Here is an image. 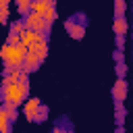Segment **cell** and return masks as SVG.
<instances>
[{
  "mask_svg": "<svg viewBox=\"0 0 133 133\" xmlns=\"http://www.w3.org/2000/svg\"><path fill=\"white\" fill-rule=\"evenodd\" d=\"M48 116H50V108H48L46 104H42V106L37 108V112H35L33 123H35V125H42V123H46V121H48Z\"/></svg>",
  "mask_w": 133,
  "mask_h": 133,
  "instance_id": "cell-15",
  "label": "cell"
},
{
  "mask_svg": "<svg viewBox=\"0 0 133 133\" xmlns=\"http://www.w3.org/2000/svg\"><path fill=\"white\" fill-rule=\"evenodd\" d=\"M114 71H116V79H125L127 77V64L125 62H118L114 66Z\"/></svg>",
  "mask_w": 133,
  "mask_h": 133,
  "instance_id": "cell-20",
  "label": "cell"
},
{
  "mask_svg": "<svg viewBox=\"0 0 133 133\" xmlns=\"http://www.w3.org/2000/svg\"><path fill=\"white\" fill-rule=\"evenodd\" d=\"M25 54H27V48L21 46V44L8 46V44L4 42V46L0 48V58H2L4 69H23Z\"/></svg>",
  "mask_w": 133,
  "mask_h": 133,
  "instance_id": "cell-1",
  "label": "cell"
},
{
  "mask_svg": "<svg viewBox=\"0 0 133 133\" xmlns=\"http://www.w3.org/2000/svg\"><path fill=\"white\" fill-rule=\"evenodd\" d=\"M42 62H44V60H42V58H39L35 52L27 50V54H25V60H23V71L31 75V73H35V71L42 66Z\"/></svg>",
  "mask_w": 133,
  "mask_h": 133,
  "instance_id": "cell-5",
  "label": "cell"
},
{
  "mask_svg": "<svg viewBox=\"0 0 133 133\" xmlns=\"http://www.w3.org/2000/svg\"><path fill=\"white\" fill-rule=\"evenodd\" d=\"M23 23H25V29L27 31H33V33H39V35H48L52 33V25L42 17V15H35V12H29L27 17H23Z\"/></svg>",
  "mask_w": 133,
  "mask_h": 133,
  "instance_id": "cell-2",
  "label": "cell"
},
{
  "mask_svg": "<svg viewBox=\"0 0 133 133\" xmlns=\"http://www.w3.org/2000/svg\"><path fill=\"white\" fill-rule=\"evenodd\" d=\"M50 6H56L54 0H31V12L35 15H44Z\"/></svg>",
  "mask_w": 133,
  "mask_h": 133,
  "instance_id": "cell-8",
  "label": "cell"
},
{
  "mask_svg": "<svg viewBox=\"0 0 133 133\" xmlns=\"http://www.w3.org/2000/svg\"><path fill=\"white\" fill-rule=\"evenodd\" d=\"M112 31H114V35H127V31H129L127 19L125 17H116L114 23H112Z\"/></svg>",
  "mask_w": 133,
  "mask_h": 133,
  "instance_id": "cell-9",
  "label": "cell"
},
{
  "mask_svg": "<svg viewBox=\"0 0 133 133\" xmlns=\"http://www.w3.org/2000/svg\"><path fill=\"white\" fill-rule=\"evenodd\" d=\"M4 23H6V19H4V17H0V25H4Z\"/></svg>",
  "mask_w": 133,
  "mask_h": 133,
  "instance_id": "cell-24",
  "label": "cell"
},
{
  "mask_svg": "<svg viewBox=\"0 0 133 133\" xmlns=\"http://www.w3.org/2000/svg\"><path fill=\"white\" fill-rule=\"evenodd\" d=\"M114 133H125V127H116V131Z\"/></svg>",
  "mask_w": 133,
  "mask_h": 133,
  "instance_id": "cell-23",
  "label": "cell"
},
{
  "mask_svg": "<svg viewBox=\"0 0 133 133\" xmlns=\"http://www.w3.org/2000/svg\"><path fill=\"white\" fill-rule=\"evenodd\" d=\"M66 23H73V25H83V27H87L89 19H87V15H85L83 10H77V12H73L71 17H66Z\"/></svg>",
  "mask_w": 133,
  "mask_h": 133,
  "instance_id": "cell-10",
  "label": "cell"
},
{
  "mask_svg": "<svg viewBox=\"0 0 133 133\" xmlns=\"http://www.w3.org/2000/svg\"><path fill=\"white\" fill-rule=\"evenodd\" d=\"M127 91H129V83H127V79H116L114 81V85H112V102H114V106H118V104H125V100H127Z\"/></svg>",
  "mask_w": 133,
  "mask_h": 133,
  "instance_id": "cell-3",
  "label": "cell"
},
{
  "mask_svg": "<svg viewBox=\"0 0 133 133\" xmlns=\"http://www.w3.org/2000/svg\"><path fill=\"white\" fill-rule=\"evenodd\" d=\"M85 29H87V27H83V25H73V23H66V21H64V31H66L69 37H73V39H83Z\"/></svg>",
  "mask_w": 133,
  "mask_h": 133,
  "instance_id": "cell-7",
  "label": "cell"
},
{
  "mask_svg": "<svg viewBox=\"0 0 133 133\" xmlns=\"http://www.w3.org/2000/svg\"><path fill=\"white\" fill-rule=\"evenodd\" d=\"M112 60H114V64H118V62H125L123 50H114V52H112Z\"/></svg>",
  "mask_w": 133,
  "mask_h": 133,
  "instance_id": "cell-21",
  "label": "cell"
},
{
  "mask_svg": "<svg viewBox=\"0 0 133 133\" xmlns=\"http://www.w3.org/2000/svg\"><path fill=\"white\" fill-rule=\"evenodd\" d=\"M17 2V12L19 17H27L31 12V0H15Z\"/></svg>",
  "mask_w": 133,
  "mask_h": 133,
  "instance_id": "cell-17",
  "label": "cell"
},
{
  "mask_svg": "<svg viewBox=\"0 0 133 133\" xmlns=\"http://www.w3.org/2000/svg\"><path fill=\"white\" fill-rule=\"evenodd\" d=\"M125 12H127V0H114V19L125 17Z\"/></svg>",
  "mask_w": 133,
  "mask_h": 133,
  "instance_id": "cell-18",
  "label": "cell"
},
{
  "mask_svg": "<svg viewBox=\"0 0 133 133\" xmlns=\"http://www.w3.org/2000/svg\"><path fill=\"white\" fill-rule=\"evenodd\" d=\"M42 17H44V19H46V21H48V23L52 25V23L56 21V17H58V15H56V6H50V8H48V10H46V12L42 15Z\"/></svg>",
  "mask_w": 133,
  "mask_h": 133,
  "instance_id": "cell-19",
  "label": "cell"
},
{
  "mask_svg": "<svg viewBox=\"0 0 133 133\" xmlns=\"http://www.w3.org/2000/svg\"><path fill=\"white\" fill-rule=\"evenodd\" d=\"M125 116H127L125 106H123V104L114 106V123H116V127H125Z\"/></svg>",
  "mask_w": 133,
  "mask_h": 133,
  "instance_id": "cell-16",
  "label": "cell"
},
{
  "mask_svg": "<svg viewBox=\"0 0 133 133\" xmlns=\"http://www.w3.org/2000/svg\"><path fill=\"white\" fill-rule=\"evenodd\" d=\"M50 133H75V125H73V121H71L66 114H62V116H58V118L54 121Z\"/></svg>",
  "mask_w": 133,
  "mask_h": 133,
  "instance_id": "cell-4",
  "label": "cell"
},
{
  "mask_svg": "<svg viewBox=\"0 0 133 133\" xmlns=\"http://www.w3.org/2000/svg\"><path fill=\"white\" fill-rule=\"evenodd\" d=\"M23 31H25V23H23V17H19L17 21L10 23V27H8V35H10V37H19Z\"/></svg>",
  "mask_w": 133,
  "mask_h": 133,
  "instance_id": "cell-11",
  "label": "cell"
},
{
  "mask_svg": "<svg viewBox=\"0 0 133 133\" xmlns=\"http://www.w3.org/2000/svg\"><path fill=\"white\" fill-rule=\"evenodd\" d=\"M37 37H39V33H33V31H27V29H25V31L19 35V42H21V46L29 48V46H31V44H33Z\"/></svg>",
  "mask_w": 133,
  "mask_h": 133,
  "instance_id": "cell-13",
  "label": "cell"
},
{
  "mask_svg": "<svg viewBox=\"0 0 133 133\" xmlns=\"http://www.w3.org/2000/svg\"><path fill=\"white\" fill-rule=\"evenodd\" d=\"M0 106H2V110L8 114V118L15 123V121H17V116H19V106H15L12 102H0Z\"/></svg>",
  "mask_w": 133,
  "mask_h": 133,
  "instance_id": "cell-14",
  "label": "cell"
},
{
  "mask_svg": "<svg viewBox=\"0 0 133 133\" xmlns=\"http://www.w3.org/2000/svg\"><path fill=\"white\" fill-rule=\"evenodd\" d=\"M114 44H116V50H123L125 48V35H114Z\"/></svg>",
  "mask_w": 133,
  "mask_h": 133,
  "instance_id": "cell-22",
  "label": "cell"
},
{
  "mask_svg": "<svg viewBox=\"0 0 133 133\" xmlns=\"http://www.w3.org/2000/svg\"><path fill=\"white\" fill-rule=\"evenodd\" d=\"M42 106V100L39 98H27L25 100V104H23V114H25V118L29 121V123H33V118H35V112H37V108Z\"/></svg>",
  "mask_w": 133,
  "mask_h": 133,
  "instance_id": "cell-6",
  "label": "cell"
},
{
  "mask_svg": "<svg viewBox=\"0 0 133 133\" xmlns=\"http://www.w3.org/2000/svg\"><path fill=\"white\" fill-rule=\"evenodd\" d=\"M12 121L8 118V114L2 110V106H0V133H12Z\"/></svg>",
  "mask_w": 133,
  "mask_h": 133,
  "instance_id": "cell-12",
  "label": "cell"
}]
</instances>
